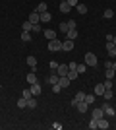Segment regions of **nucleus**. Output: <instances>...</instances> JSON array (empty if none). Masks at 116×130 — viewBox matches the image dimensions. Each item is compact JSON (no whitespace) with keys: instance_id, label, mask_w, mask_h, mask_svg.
Listing matches in <instances>:
<instances>
[{"instance_id":"1","label":"nucleus","mask_w":116,"mask_h":130,"mask_svg":"<svg viewBox=\"0 0 116 130\" xmlns=\"http://www.w3.org/2000/svg\"><path fill=\"white\" fill-rule=\"evenodd\" d=\"M49 51H52V53L62 51V41L58 37H56V39H50V41H49Z\"/></svg>"},{"instance_id":"2","label":"nucleus","mask_w":116,"mask_h":130,"mask_svg":"<svg viewBox=\"0 0 116 130\" xmlns=\"http://www.w3.org/2000/svg\"><path fill=\"white\" fill-rule=\"evenodd\" d=\"M85 64H87V66H97V64H99L97 54H95V53H87V54H85Z\"/></svg>"},{"instance_id":"3","label":"nucleus","mask_w":116,"mask_h":130,"mask_svg":"<svg viewBox=\"0 0 116 130\" xmlns=\"http://www.w3.org/2000/svg\"><path fill=\"white\" fill-rule=\"evenodd\" d=\"M106 53H108V56H110V58H114L116 56V45L112 43V41H106Z\"/></svg>"},{"instance_id":"4","label":"nucleus","mask_w":116,"mask_h":130,"mask_svg":"<svg viewBox=\"0 0 116 130\" xmlns=\"http://www.w3.org/2000/svg\"><path fill=\"white\" fill-rule=\"evenodd\" d=\"M58 10H60L62 14H70V12H72L74 8H72L70 4H68V0H66V2H60V6H58Z\"/></svg>"},{"instance_id":"5","label":"nucleus","mask_w":116,"mask_h":130,"mask_svg":"<svg viewBox=\"0 0 116 130\" xmlns=\"http://www.w3.org/2000/svg\"><path fill=\"white\" fill-rule=\"evenodd\" d=\"M62 51H66V53L74 51V41H72V39H66V41H62Z\"/></svg>"},{"instance_id":"6","label":"nucleus","mask_w":116,"mask_h":130,"mask_svg":"<svg viewBox=\"0 0 116 130\" xmlns=\"http://www.w3.org/2000/svg\"><path fill=\"white\" fill-rule=\"evenodd\" d=\"M29 89H31V93H33V97H37V95H41V89H43V87H41L39 82H35V84H31Z\"/></svg>"},{"instance_id":"7","label":"nucleus","mask_w":116,"mask_h":130,"mask_svg":"<svg viewBox=\"0 0 116 130\" xmlns=\"http://www.w3.org/2000/svg\"><path fill=\"white\" fill-rule=\"evenodd\" d=\"M108 126H110V124H108V120H106L105 117H101V119H97V128H101V130H106Z\"/></svg>"},{"instance_id":"8","label":"nucleus","mask_w":116,"mask_h":130,"mask_svg":"<svg viewBox=\"0 0 116 130\" xmlns=\"http://www.w3.org/2000/svg\"><path fill=\"white\" fill-rule=\"evenodd\" d=\"M79 101H85V93H83V91H77L76 93V97L72 99V107H76Z\"/></svg>"},{"instance_id":"9","label":"nucleus","mask_w":116,"mask_h":130,"mask_svg":"<svg viewBox=\"0 0 116 130\" xmlns=\"http://www.w3.org/2000/svg\"><path fill=\"white\" fill-rule=\"evenodd\" d=\"M103 109H105V115H108V117H114V115H116V109L112 107L110 103H105V105H103Z\"/></svg>"},{"instance_id":"10","label":"nucleus","mask_w":116,"mask_h":130,"mask_svg":"<svg viewBox=\"0 0 116 130\" xmlns=\"http://www.w3.org/2000/svg\"><path fill=\"white\" fill-rule=\"evenodd\" d=\"M27 20H29L31 23H41V14H37V12H31Z\"/></svg>"},{"instance_id":"11","label":"nucleus","mask_w":116,"mask_h":130,"mask_svg":"<svg viewBox=\"0 0 116 130\" xmlns=\"http://www.w3.org/2000/svg\"><path fill=\"white\" fill-rule=\"evenodd\" d=\"M58 74H56V72H52V74H50L49 78H47V84H50V86H54V84H58Z\"/></svg>"},{"instance_id":"12","label":"nucleus","mask_w":116,"mask_h":130,"mask_svg":"<svg viewBox=\"0 0 116 130\" xmlns=\"http://www.w3.org/2000/svg\"><path fill=\"white\" fill-rule=\"evenodd\" d=\"M58 84H60V87L64 89V87L70 86V78H68V76H60V78H58Z\"/></svg>"},{"instance_id":"13","label":"nucleus","mask_w":116,"mask_h":130,"mask_svg":"<svg viewBox=\"0 0 116 130\" xmlns=\"http://www.w3.org/2000/svg\"><path fill=\"white\" fill-rule=\"evenodd\" d=\"M56 70H58V76H66L70 68H68V64H58V68H56Z\"/></svg>"},{"instance_id":"14","label":"nucleus","mask_w":116,"mask_h":130,"mask_svg":"<svg viewBox=\"0 0 116 130\" xmlns=\"http://www.w3.org/2000/svg\"><path fill=\"white\" fill-rule=\"evenodd\" d=\"M76 109L79 111V113H87V109H89V105L85 103V101H79V103L76 105Z\"/></svg>"},{"instance_id":"15","label":"nucleus","mask_w":116,"mask_h":130,"mask_svg":"<svg viewBox=\"0 0 116 130\" xmlns=\"http://www.w3.org/2000/svg\"><path fill=\"white\" fill-rule=\"evenodd\" d=\"M35 12L37 14H43V12H49V6H47V2H41V4L35 8Z\"/></svg>"},{"instance_id":"16","label":"nucleus","mask_w":116,"mask_h":130,"mask_svg":"<svg viewBox=\"0 0 116 130\" xmlns=\"http://www.w3.org/2000/svg\"><path fill=\"white\" fill-rule=\"evenodd\" d=\"M52 20V14L50 12H43L41 14V23H47V22H50Z\"/></svg>"},{"instance_id":"17","label":"nucleus","mask_w":116,"mask_h":130,"mask_svg":"<svg viewBox=\"0 0 116 130\" xmlns=\"http://www.w3.org/2000/svg\"><path fill=\"white\" fill-rule=\"evenodd\" d=\"M44 37L49 39V41L50 39H56V31L54 29H44Z\"/></svg>"},{"instance_id":"18","label":"nucleus","mask_w":116,"mask_h":130,"mask_svg":"<svg viewBox=\"0 0 116 130\" xmlns=\"http://www.w3.org/2000/svg\"><path fill=\"white\" fill-rule=\"evenodd\" d=\"M105 93V84H97L95 86V95H103Z\"/></svg>"},{"instance_id":"19","label":"nucleus","mask_w":116,"mask_h":130,"mask_svg":"<svg viewBox=\"0 0 116 130\" xmlns=\"http://www.w3.org/2000/svg\"><path fill=\"white\" fill-rule=\"evenodd\" d=\"M101 117H105V109H95L93 111V119H101Z\"/></svg>"},{"instance_id":"20","label":"nucleus","mask_w":116,"mask_h":130,"mask_svg":"<svg viewBox=\"0 0 116 130\" xmlns=\"http://www.w3.org/2000/svg\"><path fill=\"white\" fill-rule=\"evenodd\" d=\"M76 10H77V12H79V14H81V16H83V14H87V6H85V4H81V2H79V4L76 6Z\"/></svg>"},{"instance_id":"21","label":"nucleus","mask_w":116,"mask_h":130,"mask_svg":"<svg viewBox=\"0 0 116 130\" xmlns=\"http://www.w3.org/2000/svg\"><path fill=\"white\" fill-rule=\"evenodd\" d=\"M35 82H37V76H35V72H29V74H27V84L31 86V84H35Z\"/></svg>"},{"instance_id":"22","label":"nucleus","mask_w":116,"mask_h":130,"mask_svg":"<svg viewBox=\"0 0 116 130\" xmlns=\"http://www.w3.org/2000/svg\"><path fill=\"white\" fill-rule=\"evenodd\" d=\"M27 109H37V99L35 97L27 99Z\"/></svg>"},{"instance_id":"23","label":"nucleus","mask_w":116,"mask_h":130,"mask_svg":"<svg viewBox=\"0 0 116 130\" xmlns=\"http://www.w3.org/2000/svg\"><path fill=\"white\" fill-rule=\"evenodd\" d=\"M17 107H19V109H27V99H25V97L17 99Z\"/></svg>"},{"instance_id":"24","label":"nucleus","mask_w":116,"mask_h":130,"mask_svg":"<svg viewBox=\"0 0 116 130\" xmlns=\"http://www.w3.org/2000/svg\"><path fill=\"white\" fill-rule=\"evenodd\" d=\"M76 70H77V74H83V72L87 70V64H85V62H81V64L76 66Z\"/></svg>"},{"instance_id":"25","label":"nucleus","mask_w":116,"mask_h":130,"mask_svg":"<svg viewBox=\"0 0 116 130\" xmlns=\"http://www.w3.org/2000/svg\"><path fill=\"white\" fill-rule=\"evenodd\" d=\"M21 29H23V31H31V29H33V23H31V22H29V20H27V22H23Z\"/></svg>"},{"instance_id":"26","label":"nucleus","mask_w":116,"mask_h":130,"mask_svg":"<svg viewBox=\"0 0 116 130\" xmlns=\"http://www.w3.org/2000/svg\"><path fill=\"white\" fill-rule=\"evenodd\" d=\"M21 41L29 43V41H31V33H29V31H21Z\"/></svg>"},{"instance_id":"27","label":"nucleus","mask_w":116,"mask_h":130,"mask_svg":"<svg viewBox=\"0 0 116 130\" xmlns=\"http://www.w3.org/2000/svg\"><path fill=\"white\" fill-rule=\"evenodd\" d=\"M27 64L35 70V66H37V58H35V56H27Z\"/></svg>"},{"instance_id":"28","label":"nucleus","mask_w":116,"mask_h":130,"mask_svg":"<svg viewBox=\"0 0 116 130\" xmlns=\"http://www.w3.org/2000/svg\"><path fill=\"white\" fill-rule=\"evenodd\" d=\"M66 35H68V39H72V41H76V39H77V31H76V29H70Z\"/></svg>"},{"instance_id":"29","label":"nucleus","mask_w":116,"mask_h":130,"mask_svg":"<svg viewBox=\"0 0 116 130\" xmlns=\"http://www.w3.org/2000/svg\"><path fill=\"white\" fill-rule=\"evenodd\" d=\"M66 76L70 78V82H72V80H76V78L79 76V74H77V70H68V74H66Z\"/></svg>"},{"instance_id":"30","label":"nucleus","mask_w":116,"mask_h":130,"mask_svg":"<svg viewBox=\"0 0 116 130\" xmlns=\"http://www.w3.org/2000/svg\"><path fill=\"white\" fill-rule=\"evenodd\" d=\"M21 97H25V99H31V97H33V93H31V89H29V87L21 91Z\"/></svg>"},{"instance_id":"31","label":"nucleus","mask_w":116,"mask_h":130,"mask_svg":"<svg viewBox=\"0 0 116 130\" xmlns=\"http://www.w3.org/2000/svg\"><path fill=\"white\" fill-rule=\"evenodd\" d=\"M85 103H87V105H93L95 103V95H91V93L87 95V93H85Z\"/></svg>"},{"instance_id":"32","label":"nucleus","mask_w":116,"mask_h":130,"mask_svg":"<svg viewBox=\"0 0 116 130\" xmlns=\"http://www.w3.org/2000/svg\"><path fill=\"white\" fill-rule=\"evenodd\" d=\"M105 76H106V80H112V78L116 76V72L112 70V68H106V74H105Z\"/></svg>"},{"instance_id":"33","label":"nucleus","mask_w":116,"mask_h":130,"mask_svg":"<svg viewBox=\"0 0 116 130\" xmlns=\"http://www.w3.org/2000/svg\"><path fill=\"white\" fill-rule=\"evenodd\" d=\"M103 16H105V20H110V18H114V10H110V8H108V10H105V14H103Z\"/></svg>"},{"instance_id":"34","label":"nucleus","mask_w":116,"mask_h":130,"mask_svg":"<svg viewBox=\"0 0 116 130\" xmlns=\"http://www.w3.org/2000/svg\"><path fill=\"white\" fill-rule=\"evenodd\" d=\"M112 95H114V93H112V89H105V93H103V97H105L106 101H108V99H112Z\"/></svg>"},{"instance_id":"35","label":"nucleus","mask_w":116,"mask_h":130,"mask_svg":"<svg viewBox=\"0 0 116 130\" xmlns=\"http://www.w3.org/2000/svg\"><path fill=\"white\" fill-rule=\"evenodd\" d=\"M58 31L68 33V31H70V29H68V23H66V22H64V23H60V25H58Z\"/></svg>"},{"instance_id":"36","label":"nucleus","mask_w":116,"mask_h":130,"mask_svg":"<svg viewBox=\"0 0 116 130\" xmlns=\"http://www.w3.org/2000/svg\"><path fill=\"white\" fill-rule=\"evenodd\" d=\"M97 128V119H91L89 120V130H95Z\"/></svg>"},{"instance_id":"37","label":"nucleus","mask_w":116,"mask_h":130,"mask_svg":"<svg viewBox=\"0 0 116 130\" xmlns=\"http://www.w3.org/2000/svg\"><path fill=\"white\" fill-rule=\"evenodd\" d=\"M60 91H62L60 84H54V86H52V93H60Z\"/></svg>"},{"instance_id":"38","label":"nucleus","mask_w":116,"mask_h":130,"mask_svg":"<svg viewBox=\"0 0 116 130\" xmlns=\"http://www.w3.org/2000/svg\"><path fill=\"white\" fill-rule=\"evenodd\" d=\"M105 89H112V80H105Z\"/></svg>"},{"instance_id":"39","label":"nucleus","mask_w":116,"mask_h":130,"mask_svg":"<svg viewBox=\"0 0 116 130\" xmlns=\"http://www.w3.org/2000/svg\"><path fill=\"white\" fill-rule=\"evenodd\" d=\"M31 31H43V27H41V23H33V29Z\"/></svg>"},{"instance_id":"40","label":"nucleus","mask_w":116,"mask_h":130,"mask_svg":"<svg viewBox=\"0 0 116 130\" xmlns=\"http://www.w3.org/2000/svg\"><path fill=\"white\" fill-rule=\"evenodd\" d=\"M68 23V29H76V22L74 20H70V22H66Z\"/></svg>"},{"instance_id":"41","label":"nucleus","mask_w":116,"mask_h":130,"mask_svg":"<svg viewBox=\"0 0 116 130\" xmlns=\"http://www.w3.org/2000/svg\"><path fill=\"white\" fill-rule=\"evenodd\" d=\"M68 4L72 6V8H76V6H77V4H79V0H68Z\"/></svg>"},{"instance_id":"42","label":"nucleus","mask_w":116,"mask_h":130,"mask_svg":"<svg viewBox=\"0 0 116 130\" xmlns=\"http://www.w3.org/2000/svg\"><path fill=\"white\" fill-rule=\"evenodd\" d=\"M50 68H52V70H56V68H58V62H56V60H50Z\"/></svg>"},{"instance_id":"43","label":"nucleus","mask_w":116,"mask_h":130,"mask_svg":"<svg viewBox=\"0 0 116 130\" xmlns=\"http://www.w3.org/2000/svg\"><path fill=\"white\" fill-rule=\"evenodd\" d=\"M112 70H114V72H116V62H112Z\"/></svg>"},{"instance_id":"44","label":"nucleus","mask_w":116,"mask_h":130,"mask_svg":"<svg viewBox=\"0 0 116 130\" xmlns=\"http://www.w3.org/2000/svg\"><path fill=\"white\" fill-rule=\"evenodd\" d=\"M112 43H114V45H116V35H112Z\"/></svg>"},{"instance_id":"45","label":"nucleus","mask_w":116,"mask_h":130,"mask_svg":"<svg viewBox=\"0 0 116 130\" xmlns=\"http://www.w3.org/2000/svg\"><path fill=\"white\" fill-rule=\"evenodd\" d=\"M60 2H66V0H60Z\"/></svg>"}]
</instances>
